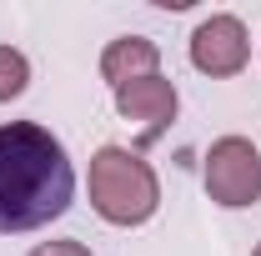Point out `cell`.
<instances>
[{
    "mask_svg": "<svg viewBox=\"0 0 261 256\" xmlns=\"http://www.w3.org/2000/svg\"><path fill=\"white\" fill-rule=\"evenodd\" d=\"M251 256H261V241H256V251H251Z\"/></svg>",
    "mask_w": 261,
    "mask_h": 256,
    "instance_id": "9",
    "label": "cell"
},
{
    "mask_svg": "<svg viewBox=\"0 0 261 256\" xmlns=\"http://www.w3.org/2000/svg\"><path fill=\"white\" fill-rule=\"evenodd\" d=\"M116 111L141 126V146H151V141H161L171 121L181 116V96H176V81H166V75H141V81H130L116 91Z\"/></svg>",
    "mask_w": 261,
    "mask_h": 256,
    "instance_id": "5",
    "label": "cell"
},
{
    "mask_svg": "<svg viewBox=\"0 0 261 256\" xmlns=\"http://www.w3.org/2000/svg\"><path fill=\"white\" fill-rule=\"evenodd\" d=\"M100 75H106L111 91H121L141 75H161V45L151 35H116L100 50Z\"/></svg>",
    "mask_w": 261,
    "mask_h": 256,
    "instance_id": "6",
    "label": "cell"
},
{
    "mask_svg": "<svg viewBox=\"0 0 261 256\" xmlns=\"http://www.w3.org/2000/svg\"><path fill=\"white\" fill-rule=\"evenodd\" d=\"M25 86H31V61H25V50L0 45V106L15 100V96H25Z\"/></svg>",
    "mask_w": 261,
    "mask_h": 256,
    "instance_id": "7",
    "label": "cell"
},
{
    "mask_svg": "<svg viewBox=\"0 0 261 256\" xmlns=\"http://www.w3.org/2000/svg\"><path fill=\"white\" fill-rule=\"evenodd\" d=\"M86 191H91L96 216L111 226H146L161 211V176H156V166L141 151H126V146H100L91 156Z\"/></svg>",
    "mask_w": 261,
    "mask_h": 256,
    "instance_id": "2",
    "label": "cell"
},
{
    "mask_svg": "<svg viewBox=\"0 0 261 256\" xmlns=\"http://www.w3.org/2000/svg\"><path fill=\"white\" fill-rule=\"evenodd\" d=\"M251 61V35L241 25V15H231V10H216V15H206L201 25L191 31V65L201 75H211V81H231V75H241Z\"/></svg>",
    "mask_w": 261,
    "mask_h": 256,
    "instance_id": "4",
    "label": "cell"
},
{
    "mask_svg": "<svg viewBox=\"0 0 261 256\" xmlns=\"http://www.w3.org/2000/svg\"><path fill=\"white\" fill-rule=\"evenodd\" d=\"M31 256H91V246L86 241H40Z\"/></svg>",
    "mask_w": 261,
    "mask_h": 256,
    "instance_id": "8",
    "label": "cell"
},
{
    "mask_svg": "<svg viewBox=\"0 0 261 256\" xmlns=\"http://www.w3.org/2000/svg\"><path fill=\"white\" fill-rule=\"evenodd\" d=\"M206 196L226 211H246L261 201V151L251 136H216L201 161Z\"/></svg>",
    "mask_w": 261,
    "mask_h": 256,
    "instance_id": "3",
    "label": "cell"
},
{
    "mask_svg": "<svg viewBox=\"0 0 261 256\" xmlns=\"http://www.w3.org/2000/svg\"><path fill=\"white\" fill-rule=\"evenodd\" d=\"M75 201V166L61 136L40 121L0 126V236H25L61 221Z\"/></svg>",
    "mask_w": 261,
    "mask_h": 256,
    "instance_id": "1",
    "label": "cell"
}]
</instances>
